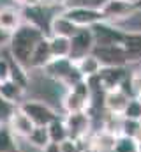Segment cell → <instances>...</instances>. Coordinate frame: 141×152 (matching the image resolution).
<instances>
[{"instance_id":"cell-1","label":"cell","mask_w":141,"mask_h":152,"mask_svg":"<svg viewBox=\"0 0 141 152\" xmlns=\"http://www.w3.org/2000/svg\"><path fill=\"white\" fill-rule=\"evenodd\" d=\"M44 37H48V36H46L39 27H35L32 23H27V21H25L18 30H14V32L11 34L7 50H9L11 57H12L20 66H23L27 71H30L32 55H34L37 44H39Z\"/></svg>"},{"instance_id":"cell-2","label":"cell","mask_w":141,"mask_h":152,"mask_svg":"<svg viewBox=\"0 0 141 152\" xmlns=\"http://www.w3.org/2000/svg\"><path fill=\"white\" fill-rule=\"evenodd\" d=\"M90 103H92V85L88 80H83L72 88H67L62 97V108L65 113L88 112Z\"/></svg>"},{"instance_id":"cell-3","label":"cell","mask_w":141,"mask_h":152,"mask_svg":"<svg viewBox=\"0 0 141 152\" xmlns=\"http://www.w3.org/2000/svg\"><path fill=\"white\" fill-rule=\"evenodd\" d=\"M72 23H76L81 28H92L94 25L106 21L104 14L97 7H86V5H67L62 11Z\"/></svg>"},{"instance_id":"cell-4","label":"cell","mask_w":141,"mask_h":152,"mask_svg":"<svg viewBox=\"0 0 141 152\" xmlns=\"http://www.w3.org/2000/svg\"><path fill=\"white\" fill-rule=\"evenodd\" d=\"M92 34L95 39V46H122L127 30L116 23L101 21L92 27Z\"/></svg>"},{"instance_id":"cell-5","label":"cell","mask_w":141,"mask_h":152,"mask_svg":"<svg viewBox=\"0 0 141 152\" xmlns=\"http://www.w3.org/2000/svg\"><path fill=\"white\" fill-rule=\"evenodd\" d=\"M20 108L30 117V120L35 126H49L53 120L58 118V112L55 108H51L46 101H39V99H25Z\"/></svg>"},{"instance_id":"cell-6","label":"cell","mask_w":141,"mask_h":152,"mask_svg":"<svg viewBox=\"0 0 141 152\" xmlns=\"http://www.w3.org/2000/svg\"><path fill=\"white\" fill-rule=\"evenodd\" d=\"M101 11L104 14V20L111 21V23L129 20L138 12L136 11V0H108L101 7Z\"/></svg>"},{"instance_id":"cell-7","label":"cell","mask_w":141,"mask_h":152,"mask_svg":"<svg viewBox=\"0 0 141 152\" xmlns=\"http://www.w3.org/2000/svg\"><path fill=\"white\" fill-rule=\"evenodd\" d=\"M129 78H131V73H127V66H115V67H102V71L95 80L99 81L101 88L108 92V90L124 87Z\"/></svg>"},{"instance_id":"cell-8","label":"cell","mask_w":141,"mask_h":152,"mask_svg":"<svg viewBox=\"0 0 141 152\" xmlns=\"http://www.w3.org/2000/svg\"><path fill=\"white\" fill-rule=\"evenodd\" d=\"M65 126L69 129V136L72 140H79L83 142L90 129H92V117L88 112H79V113H65L64 117Z\"/></svg>"},{"instance_id":"cell-9","label":"cell","mask_w":141,"mask_h":152,"mask_svg":"<svg viewBox=\"0 0 141 152\" xmlns=\"http://www.w3.org/2000/svg\"><path fill=\"white\" fill-rule=\"evenodd\" d=\"M94 55L101 60L104 67H115V66H127L131 64V58L124 46H95Z\"/></svg>"},{"instance_id":"cell-10","label":"cell","mask_w":141,"mask_h":152,"mask_svg":"<svg viewBox=\"0 0 141 152\" xmlns=\"http://www.w3.org/2000/svg\"><path fill=\"white\" fill-rule=\"evenodd\" d=\"M95 50V39L92 34V28H81L74 37H70V58L79 60Z\"/></svg>"},{"instance_id":"cell-11","label":"cell","mask_w":141,"mask_h":152,"mask_svg":"<svg viewBox=\"0 0 141 152\" xmlns=\"http://www.w3.org/2000/svg\"><path fill=\"white\" fill-rule=\"evenodd\" d=\"M131 99L132 96H129L122 87L115 90H108L104 92V110L113 115H124Z\"/></svg>"},{"instance_id":"cell-12","label":"cell","mask_w":141,"mask_h":152,"mask_svg":"<svg viewBox=\"0 0 141 152\" xmlns=\"http://www.w3.org/2000/svg\"><path fill=\"white\" fill-rule=\"evenodd\" d=\"M7 126L11 127V131H12L20 140H27V138L32 134V131L35 129V124L30 120V117L25 113L20 106H18V110L14 112V115L11 117V120L7 122Z\"/></svg>"},{"instance_id":"cell-13","label":"cell","mask_w":141,"mask_h":152,"mask_svg":"<svg viewBox=\"0 0 141 152\" xmlns=\"http://www.w3.org/2000/svg\"><path fill=\"white\" fill-rule=\"evenodd\" d=\"M25 23L23 18V11L12 7V5H5L0 7V28L7 34H12L14 30H18L21 25Z\"/></svg>"},{"instance_id":"cell-14","label":"cell","mask_w":141,"mask_h":152,"mask_svg":"<svg viewBox=\"0 0 141 152\" xmlns=\"http://www.w3.org/2000/svg\"><path fill=\"white\" fill-rule=\"evenodd\" d=\"M81 30V27H78L76 23H72L64 12H58L53 16L51 25H49V36H60V37H74L78 32Z\"/></svg>"},{"instance_id":"cell-15","label":"cell","mask_w":141,"mask_h":152,"mask_svg":"<svg viewBox=\"0 0 141 152\" xmlns=\"http://www.w3.org/2000/svg\"><path fill=\"white\" fill-rule=\"evenodd\" d=\"M53 60L51 46H49V37H44L35 48L32 60H30V71H42L49 62Z\"/></svg>"},{"instance_id":"cell-16","label":"cell","mask_w":141,"mask_h":152,"mask_svg":"<svg viewBox=\"0 0 141 152\" xmlns=\"http://www.w3.org/2000/svg\"><path fill=\"white\" fill-rule=\"evenodd\" d=\"M76 62V67H78V71H79V75L83 76L85 80H92V78H97L99 73L102 71V64H101V60L94 55V53H90V55H86V57H83V58H79V60H74Z\"/></svg>"},{"instance_id":"cell-17","label":"cell","mask_w":141,"mask_h":152,"mask_svg":"<svg viewBox=\"0 0 141 152\" xmlns=\"http://www.w3.org/2000/svg\"><path fill=\"white\" fill-rule=\"evenodd\" d=\"M25 94H27V88L23 85L16 83L14 80H7V81L0 83V96L5 97L7 101H11L12 104H16V106H20L25 101Z\"/></svg>"},{"instance_id":"cell-18","label":"cell","mask_w":141,"mask_h":152,"mask_svg":"<svg viewBox=\"0 0 141 152\" xmlns=\"http://www.w3.org/2000/svg\"><path fill=\"white\" fill-rule=\"evenodd\" d=\"M122 46L127 51L131 62L141 60V30H127Z\"/></svg>"},{"instance_id":"cell-19","label":"cell","mask_w":141,"mask_h":152,"mask_svg":"<svg viewBox=\"0 0 141 152\" xmlns=\"http://www.w3.org/2000/svg\"><path fill=\"white\" fill-rule=\"evenodd\" d=\"M0 152H21L20 138L7 124H0Z\"/></svg>"},{"instance_id":"cell-20","label":"cell","mask_w":141,"mask_h":152,"mask_svg":"<svg viewBox=\"0 0 141 152\" xmlns=\"http://www.w3.org/2000/svg\"><path fill=\"white\" fill-rule=\"evenodd\" d=\"M49 46L53 58H70V39L60 36H49Z\"/></svg>"},{"instance_id":"cell-21","label":"cell","mask_w":141,"mask_h":152,"mask_svg":"<svg viewBox=\"0 0 141 152\" xmlns=\"http://www.w3.org/2000/svg\"><path fill=\"white\" fill-rule=\"evenodd\" d=\"M48 131H49V140H51V143H64L65 140H69V129H67V126H65V120L64 118H57V120H53L49 126H48Z\"/></svg>"},{"instance_id":"cell-22","label":"cell","mask_w":141,"mask_h":152,"mask_svg":"<svg viewBox=\"0 0 141 152\" xmlns=\"http://www.w3.org/2000/svg\"><path fill=\"white\" fill-rule=\"evenodd\" d=\"M25 142L30 143V145L35 147V149H39V151H44V149L51 143L48 126H35V129L32 131V134H30Z\"/></svg>"},{"instance_id":"cell-23","label":"cell","mask_w":141,"mask_h":152,"mask_svg":"<svg viewBox=\"0 0 141 152\" xmlns=\"http://www.w3.org/2000/svg\"><path fill=\"white\" fill-rule=\"evenodd\" d=\"M113 152H140V145L138 142L132 138V136H118L116 142H115V147H113Z\"/></svg>"},{"instance_id":"cell-24","label":"cell","mask_w":141,"mask_h":152,"mask_svg":"<svg viewBox=\"0 0 141 152\" xmlns=\"http://www.w3.org/2000/svg\"><path fill=\"white\" fill-rule=\"evenodd\" d=\"M122 117L127 118V120H138V122H141V103L138 97H132L129 101V104H127V108H125V112H124Z\"/></svg>"},{"instance_id":"cell-25","label":"cell","mask_w":141,"mask_h":152,"mask_svg":"<svg viewBox=\"0 0 141 152\" xmlns=\"http://www.w3.org/2000/svg\"><path fill=\"white\" fill-rule=\"evenodd\" d=\"M16 110H18L16 104H12L11 101H7L5 97L0 96V124H7Z\"/></svg>"},{"instance_id":"cell-26","label":"cell","mask_w":141,"mask_h":152,"mask_svg":"<svg viewBox=\"0 0 141 152\" xmlns=\"http://www.w3.org/2000/svg\"><path fill=\"white\" fill-rule=\"evenodd\" d=\"M11 80V62H9V51L5 55H0V83Z\"/></svg>"},{"instance_id":"cell-27","label":"cell","mask_w":141,"mask_h":152,"mask_svg":"<svg viewBox=\"0 0 141 152\" xmlns=\"http://www.w3.org/2000/svg\"><path fill=\"white\" fill-rule=\"evenodd\" d=\"M81 143H83V142H79V140L69 138V140H65L64 143H60V149H62V152H83L85 147H83Z\"/></svg>"},{"instance_id":"cell-28","label":"cell","mask_w":141,"mask_h":152,"mask_svg":"<svg viewBox=\"0 0 141 152\" xmlns=\"http://www.w3.org/2000/svg\"><path fill=\"white\" fill-rule=\"evenodd\" d=\"M41 5H67L70 0H37Z\"/></svg>"},{"instance_id":"cell-29","label":"cell","mask_w":141,"mask_h":152,"mask_svg":"<svg viewBox=\"0 0 141 152\" xmlns=\"http://www.w3.org/2000/svg\"><path fill=\"white\" fill-rule=\"evenodd\" d=\"M9 39H11V34L4 32V30L0 28V50H2L4 46H7V44H9Z\"/></svg>"},{"instance_id":"cell-30","label":"cell","mask_w":141,"mask_h":152,"mask_svg":"<svg viewBox=\"0 0 141 152\" xmlns=\"http://www.w3.org/2000/svg\"><path fill=\"white\" fill-rule=\"evenodd\" d=\"M41 152H62V149H60L58 143H49L44 151H41Z\"/></svg>"},{"instance_id":"cell-31","label":"cell","mask_w":141,"mask_h":152,"mask_svg":"<svg viewBox=\"0 0 141 152\" xmlns=\"http://www.w3.org/2000/svg\"><path fill=\"white\" fill-rule=\"evenodd\" d=\"M14 2H18V4L23 5V7H32V5H37V4H39L37 0H14Z\"/></svg>"},{"instance_id":"cell-32","label":"cell","mask_w":141,"mask_h":152,"mask_svg":"<svg viewBox=\"0 0 141 152\" xmlns=\"http://www.w3.org/2000/svg\"><path fill=\"white\" fill-rule=\"evenodd\" d=\"M134 140H136V142L141 145V126L138 127V131H136V134H134Z\"/></svg>"},{"instance_id":"cell-33","label":"cell","mask_w":141,"mask_h":152,"mask_svg":"<svg viewBox=\"0 0 141 152\" xmlns=\"http://www.w3.org/2000/svg\"><path fill=\"white\" fill-rule=\"evenodd\" d=\"M136 11L141 12V0H136Z\"/></svg>"},{"instance_id":"cell-34","label":"cell","mask_w":141,"mask_h":152,"mask_svg":"<svg viewBox=\"0 0 141 152\" xmlns=\"http://www.w3.org/2000/svg\"><path fill=\"white\" fill-rule=\"evenodd\" d=\"M138 99H140V103H141V96H138Z\"/></svg>"},{"instance_id":"cell-35","label":"cell","mask_w":141,"mask_h":152,"mask_svg":"<svg viewBox=\"0 0 141 152\" xmlns=\"http://www.w3.org/2000/svg\"><path fill=\"white\" fill-rule=\"evenodd\" d=\"M138 145H140V143H138ZM140 152H141V145H140Z\"/></svg>"}]
</instances>
